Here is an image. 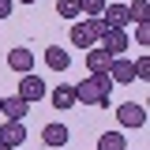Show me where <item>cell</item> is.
Instances as JSON below:
<instances>
[{
    "instance_id": "5bb4252c",
    "label": "cell",
    "mask_w": 150,
    "mask_h": 150,
    "mask_svg": "<svg viewBox=\"0 0 150 150\" xmlns=\"http://www.w3.org/2000/svg\"><path fill=\"white\" fill-rule=\"evenodd\" d=\"M68 135H71V131L64 128V124H45V128H41V139H45V146H64V143H68Z\"/></svg>"
},
{
    "instance_id": "52a82bcc",
    "label": "cell",
    "mask_w": 150,
    "mask_h": 150,
    "mask_svg": "<svg viewBox=\"0 0 150 150\" xmlns=\"http://www.w3.org/2000/svg\"><path fill=\"white\" fill-rule=\"evenodd\" d=\"M101 23L109 26V30H124L131 19H128V4H105V11H101Z\"/></svg>"
},
{
    "instance_id": "4fadbf2b",
    "label": "cell",
    "mask_w": 150,
    "mask_h": 150,
    "mask_svg": "<svg viewBox=\"0 0 150 150\" xmlns=\"http://www.w3.org/2000/svg\"><path fill=\"white\" fill-rule=\"evenodd\" d=\"M109 79H112V86H116V83H135V68H131V60L116 56V60L109 64Z\"/></svg>"
},
{
    "instance_id": "d6986e66",
    "label": "cell",
    "mask_w": 150,
    "mask_h": 150,
    "mask_svg": "<svg viewBox=\"0 0 150 150\" xmlns=\"http://www.w3.org/2000/svg\"><path fill=\"white\" fill-rule=\"evenodd\" d=\"M131 68H135V79H150V56H139V60H131Z\"/></svg>"
},
{
    "instance_id": "30bf717a",
    "label": "cell",
    "mask_w": 150,
    "mask_h": 150,
    "mask_svg": "<svg viewBox=\"0 0 150 150\" xmlns=\"http://www.w3.org/2000/svg\"><path fill=\"white\" fill-rule=\"evenodd\" d=\"M49 101H53V109H75V105H79V101H75V86H71V83H60V86H53Z\"/></svg>"
},
{
    "instance_id": "e0dca14e",
    "label": "cell",
    "mask_w": 150,
    "mask_h": 150,
    "mask_svg": "<svg viewBox=\"0 0 150 150\" xmlns=\"http://www.w3.org/2000/svg\"><path fill=\"white\" fill-rule=\"evenodd\" d=\"M56 15H64V19H79L83 11H79V0H56Z\"/></svg>"
},
{
    "instance_id": "2e32d148",
    "label": "cell",
    "mask_w": 150,
    "mask_h": 150,
    "mask_svg": "<svg viewBox=\"0 0 150 150\" xmlns=\"http://www.w3.org/2000/svg\"><path fill=\"white\" fill-rule=\"evenodd\" d=\"M128 19H131V23H150V0H135V4H128Z\"/></svg>"
},
{
    "instance_id": "277c9868",
    "label": "cell",
    "mask_w": 150,
    "mask_h": 150,
    "mask_svg": "<svg viewBox=\"0 0 150 150\" xmlns=\"http://www.w3.org/2000/svg\"><path fill=\"white\" fill-rule=\"evenodd\" d=\"M23 139H26L23 120H4V124H0V146L15 150V146H23Z\"/></svg>"
},
{
    "instance_id": "ba28073f",
    "label": "cell",
    "mask_w": 150,
    "mask_h": 150,
    "mask_svg": "<svg viewBox=\"0 0 150 150\" xmlns=\"http://www.w3.org/2000/svg\"><path fill=\"white\" fill-rule=\"evenodd\" d=\"M109 64H112V56L105 53L101 45L86 49V71H90V75H109Z\"/></svg>"
},
{
    "instance_id": "6da1fadb",
    "label": "cell",
    "mask_w": 150,
    "mask_h": 150,
    "mask_svg": "<svg viewBox=\"0 0 150 150\" xmlns=\"http://www.w3.org/2000/svg\"><path fill=\"white\" fill-rule=\"evenodd\" d=\"M112 79L109 75H86L83 83H75V101L79 105H109Z\"/></svg>"
},
{
    "instance_id": "7c38bea8",
    "label": "cell",
    "mask_w": 150,
    "mask_h": 150,
    "mask_svg": "<svg viewBox=\"0 0 150 150\" xmlns=\"http://www.w3.org/2000/svg\"><path fill=\"white\" fill-rule=\"evenodd\" d=\"M0 112H4L8 120H23V116L30 112V105H26L19 94H11V98H0Z\"/></svg>"
},
{
    "instance_id": "3957f363",
    "label": "cell",
    "mask_w": 150,
    "mask_h": 150,
    "mask_svg": "<svg viewBox=\"0 0 150 150\" xmlns=\"http://www.w3.org/2000/svg\"><path fill=\"white\" fill-rule=\"evenodd\" d=\"M19 98L30 105V101H41L45 98V79L41 75H19Z\"/></svg>"
},
{
    "instance_id": "7a4b0ae2",
    "label": "cell",
    "mask_w": 150,
    "mask_h": 150,
    "mask_svg": "<svg viewBox=\"0 0 150 150\" xmlns=\"http://www.w3.org/2000/svg\"><path fill=\"white\" fill-rule=\"evenodd\" d=\"M116 120H120V128H143V124H146V105L124 101V105L116 109Z\"/></svg>"
},
{
    "instance_id": "d4e9b609",
    "label": "cell",
    "mask_w": 150,
    "mask_h": 150,
    "mask_svg": "<svg viewBox=\"0 0 150 150\" xmlns=\"http://www.w3.org/2000/svg\"><path fill=\"white\" fill-rule=\"evenodd\" d=\"M0 98H4V94H0Z\"/></svg>"
},
{
    "instance_id": "9a60e30c",
    "label": "cell",
    "mask_w": 150,
    "mask_h": 150,
    "mask_svg": "<svg viewBox=\"0 0 150 150\" xmlns=\"http://www.w3.org/2000/svg\"><path fill=\"white\" fill-rule=\"evenodd\" d=\"M98 150H128V139L120 131H105V135H98Z\"/></svg>"
},
{
    "instance_id": "8992f818",
    "label": "cell",
    "mask_w": 150,
    "mask_h": 150,
    "mask_svg": "<svg viewBox=\"0 0 150 150\" xmlns=\"http://www.w3.org/2000/svg\"><path fill=\"white\" fill-rule=\"evenodd\" d=\"M8 68L19 71V75H30V71H34V53H30L26 45H15V49L8 53Z\"/></svg>"
},
{
    "instance_id": "ffe728a7",
    "label": "cell",
    "mask_w": 150,
    "mask_h": 150,
    "mask_svg": "<svg viewBox=\"0 0 150 150\" xmlns=\"http://www.w3.org/2000/svg\"><path fill=\"white\" fill-rule=\"evenodd\" d=\"M135 41L139 45H150V23H135Z\"/></svg>"
},
{
    "instance_id": "cb8c5ba5",
    "label": "cell",
    "mask_w": 150,
    "mask_h": 150,
    "mask_svg": "<svg viewBox=\"0 0 150 150\" xmlns=\"http://www.w3.org/2000/svg\"><path fill=\"white\" fill-rule=\"evenodd\" d=\"M0 150H8V146H0Z\"/></svg>"
},
{
    "instance_id": "7402d4cb",
    "label": "cell",
    "mask_w": 150,
    "mask_h": 150,
    "mask_svg": "<svg viewBox=\"0 0 150 150\" xmlns=\"http://www.w3.org/2000/svg\"><path fill=\"white\" fill-rule=\"evenodd\" d=\"M11 8H15V0H0V19L11 15Z\"/></svg>"
},
{
    "instance_id": "ac0fdd59",
    "label": "cell",
    "mask_w": 150,
    "mask_h": 150,
    "mask_svg": "<svg viewBox=\"0 0 150 150\" xmlns=\"http://www.w3.org/2000/svg\"><path fill=\"white\" fill-rule=\"evenodd\" d=\"M79 11H83L86 19H94V15L105 11V0H79Z\"/></svg>"
},
{
    "instance_id": "5b68a950",
    "label": "cell",
    "mask_w": 150,
    "mask_h": 150,
    "mask_svg": "<svg viewBox=\"0 0 150 150\" xmlns=\"http://www.w3.org/2000/svg\"><path fill=\"white\" fill-rule=\"evenodd\" d=\"M98 45H101V49L116 60V56H124V49L131 45V38H128V30H105V38H101Z\"/></svg>"
},
{
    "instance_id": "9c48e42d",
    "label": "cell",
    "mask_w": 150,
    "mask_h": 150,
    "mask_svg": "<svg viewBox=\"0 0 150 150\" xmlns=\"http://www.w3.org/2000/svg\"><path fill=\"white\" fill-rule=\"evenodd\" d=\"M71 45L75 49H94V45H98V38H94L86 19H83V23H71Z\"/></svg>"
},
{
    "instance_id": "44dd1931",
    "label": "cell",
    "mask_w": 150,
    "mask_h": 150,
    "mask_svg": "<svg viewBox=\"0 0 150 150\" xmlns=\"http://www.w3.org/2000/svg\"><path fill=\"white\" fill-rule=\"evenodd\" d=\"M86 23H90V30H94V38L101 41V38H105V30H109V26L101 23V15H94V19H86Z\"/></svg>"
},
{
    "instance_id": "8fae6325",
    "label": "cell",
    "mask_w": 150,
    "mask_h": 150,
    "mask_svg": "<svg viewBox=\"0 0 150 150\" xmlns=\"http://www.w3.org/2000/svg\"><path fill=\"white\" fill-rule=\"evenodd\" d=\"M45 68H53V71H68V68H71L68 49H60V45H45Z\"/></svg>"
},
{
    "instance_id": "603a6c76",
    "label": "cell",
    "mask_w": 150,
    "mask_h": 150,
    "mask_svg": "<svg viewBox=\"0 0 150 150\" xmlns=\"http://www.w3.org/2000/svg\"><path fill=\"white\" fill-rule=\"evenodd\" d=\"M15 4H38V0H15Z\"/></svg>"
}]
</instances>
